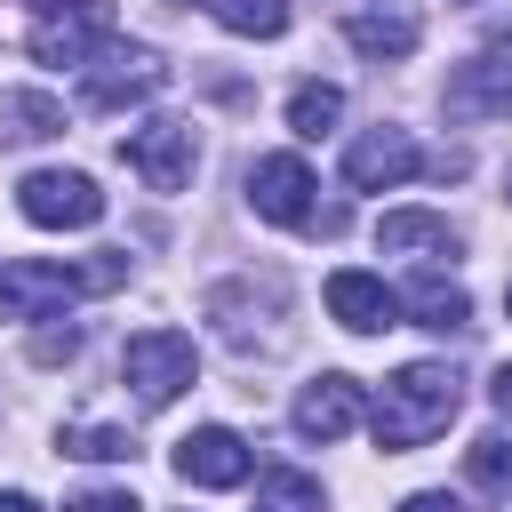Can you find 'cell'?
Returning <instances> with one entry per match:
<instances>
[{"label": "cell", "instance_id": "cell-24", "mask_svg": "<svg viewBox=\"0 0 512 512\" xmlns=\"http://www.w3.org/2000/svg\"><path fill=\"white\" fill-rule=\"evenodd\" d=\"M64 512H144V504H136L128 488H80V496H72Z\"/></svg>", "mask_w": 512, "mask_h": 512}, {"label": "cell", "instance_id": "cell-7", "mask_svg": "<svg viewBox=\"0 0 512 512\" xmlns=\"http://www.w3.org/2000/svg\"><path fill=\"white\" fill-rule=\"evenodd\" d=\"M248 208H256L264 224L312 232V224H320V216H312V168H304L296 152H264V160L248 168Z\"/></svg>", "mask_w": 512, "mask_h": 512}, {"label": "cell", "instance_id": "cell-12", "mask_svg": "<svg viewBox=\"0 0 512 512\" xmlns=\"http://www.w3.org/2000/svg\"><path fill=\"white\" fill-rule=\"evenodd\" d=\"M448 112H456V120H504V112H512V56L488 48V56L456 64V72H448Z\"/></svg>", "mask_w": 512, "mask_h": 512}, {"label": "cell", "instance_id": "cell-8", "mask_svg": "<svg viewBox=\"0 0 512 512\" xmlns=\"http://www.w3.org/2000/svg\"><path fill=\"white\" fill-rule=\"evenodd\" d=\"M104 40H112V0H72V8L32 24V56L40 64H88Z\"/></svg>", "mask_w": 512, "mask_h": 512}, {"label": "cell", "instance_id": "cell-2", "mask_svg": "<svg viewBox=\"0 0 512 512\" xmlns=\"http://www.w3.org/2000/svg\"><path fill=\"white\" fill-rule=\"evenodd\" d=\"M128 280V256H88V264H0V320H40L72 296H112Z\"/></svg>", "mask_w": 512, "mask_h": 512}, {"label": "cell", "instance_id": "cell-25", "mask_svg": "<svg viewBox=\"0 0 512 512\" xmlns=\"http://www.w3.org/2000/svg\"><path fill=\"white\" fill-rule=\"evenodd\" d=\"M400 512H464V504H456V496H448V488H416V496H408V504H400Z\"/></svg>", "mask_w": 512, "mask_h": 512}, {"label": "cell", "instance_id": "cell-20", "mask_svg": "<svg viewBox=\"0 0 512 512\" xmlns=\"http://www.w3.org/2000/svg\"><path fill=\"white\" fill-rule=\"evenodd\" d=\"M256 512H320V488H312L304 472H288V464H272V472L256 480Z\"/></svg>", "mask_w": 512, "mask_h": 512}, {"label": "cell", "instance_id": "cell-29", "mask_svg": "<svg viewBox=\"0 0 512 512\" xmlns=\"http://www.w3.org/2000/svg\"><path fill=\"white\" fill-rule=\"evenodd\" d=\"M32 8H56V0H32Z\"/></svg>", "mask_w": 512, "mask_h": 512}, {"label": "cell", "instance_id": "cell-19", "mask_svg": "<svg viewBox=\"0 0 512 512\" xmlns=\"http://www.w3.org/2000/svg\"><path fill=\"white\" fill-rule=\"evenodd\" d=\"M344 120V88H328V80H304L296 96H288V128L296 136H328Z\"/></svg>", "mask_w": 512, "mask_h": 512}, {"label": "cell", "instance_id": "cell-11", "mask_svg": "<svg viewBox=\"0 0 512 512\" xmlns=\"http://www.w3.org/2000/svg\"><path fill=\"white\" fill-rule=\"evenodd\" d=\"M344 40L360 56H408L424 40V24H416L408 0H344Z\"/></svg>", "mask_w": 512, "mask_h": 512}, {"label": "cell", "instance_id": "cell-28", "mask_svg": "<svg viewBox=\"0 0 512 512\" xmlns=\"http://www.w3.org/2000/svg\"><path fill=\"white\" fill-rule=\"evenodd\" d=\"M504 192H512V168H504Z\"/></svg>", "mask_w": 512, "mask_h": 512}, {"label": "cell", "instance_id": "cell-5", "mask_svg": "<svg viewBox=\"0 0 512 512\" xmlns=\"http://www.w3.org/2000/svg\"><path fill=\"white\" fill-rule=\"evenodd\" d=\"M192 336L184 328H144V336H128V352H120V376L136 384V400L144 408H168L184 384H192Z\"/></svg>", "mask_w": 512, "mask_h": 512}, {"label": "cell", "instance_id": "cell-30", "mask_svg": "<svg viewBox=\"0 0 512 512\" xmlns=\"http://www.w3.org/2000/svg\"><path fill=\"white\" fill-rule=\"evenodd\" d=\"M504 304H512V288H504Z\"/></svg>", "mask_w": 512, "mask_h": 512}, {"label": "cell", "instance_id": "cell-3", "mask_svg": "<svg viewBox=\"0 0 512 512\" xmlns=\"http://www.w3.org/2000/svg\"><path fill=\"white\" fill-rule=\"evenodd\" d=\"M168 80V64H160V48H144V40H104L88 64H80V96L96 104V112H120V104H136V96H152Z\"/></svg>", "mask_w": 512, "mask_h": 512}, {"label": "cell", "instance_id": "cell-21", "mask_svg": "<svg viewBox=\"0 0 512 512\" xmlns=\"http://www.w3.org/2000/svg\"><path fill=\"white\" fill-rule=\"evenodd\" d=\"M64 456L120 464V456H136V440H128V432H112V424H72V432H64Z\"/></svg>", "mask_w": 512, "mask_h": 512}, {"label": "cell", "instance_id": "cell-26", "mask_svg": "<svg viewBox=\"0 0 512 512\" xmlns=\"http://www.w3.org/2000/svg\"><path fill=\"white\" fill-rule=\"evenodd\" d=\"M488 400H496V408H504V416H512V360H504V368H496V384H488Z\"/></svg>", "mask_w": 512, "mask_h": 512}, {"label": "cell", "instance_id": "cell-23", "mask_svg": "<svg viewBox=\"0 0 512 512\" xmlns=\"http://www.w3.org/2000/svg\"><path fill=\"white\" fill-rule=\"evenodd\" d=\"M72 352H80V328H40V336H32V360H40V368H56V360H72Z\"/></svg>", "mask_w": 512, "mask_h": 512}, {"label": "cell", "instance_id": "cell-16", "mask_svg": "<svg viewBox=\"0 0 512 512\" xmlns=\"http://www.w3.org/2000/svg\"><path fill=\"white\" fill-rule=\"evenodd\" d=\"M64 128V104L56 96H40V88H8L0 96V136L8 144H40V136H56Z\"/></svg>", "mask_w": 512, "mask_h": 512}, {"label": "cell", "instance_id": "cell-31", "mask_svg": "<svg viewBox=\"0 0 512 512\" xmlns=\"http://www.w3.org/2000/svg\"><path fill=\"white\" fill-rule=\"evenodd\" d=\"M176 8H192V0H176Z\"/></svg>", "mask_w": 512, "mask_h": 512}, {"label": "cell", "instance_id": "cell-10", "mask_svg": "<svg viewBox=\"0 0 512 512\" xmlns=\"http://www.w3.org/2000/svg\"><path fill=\"white\" fill-rule=\"evenodd\" d=\"M424 168V152L408 144V128H368L352 152H344V184L352 192H384V184H408Z\"/></svg>", "mask_w": 512, "mask_h": 512}, {"label": "cell", "instance_id": "cell-22", "mask_svg": "<svg viewBox=\"0 0 512 512\" xmlns=\"http://www.w3.org/2000/svg\"><path fill=\"white\" fill-rule=\"evenodd\" d=\"M472 480L480 488H512V440H496V432L472 440Z\"/></svg>", "mask_w": 512, "mask_h": 512}, {"label": "cell", "instance_id": "cell-27", "mask_svg": "<svg viewBox=\"0 0 512 512\" xmlns=\"http://www.w3.org/2000/svg\"><path fill=\"white\" fill-rule=\"evenodd\" d=\"M0 512H40V504H32L24 488H8V496H0Z\"/></svg>", "mask_w": 512, "mask_h": 512}, {"label": "cell", "instance_id": "cell-1", "mask_svg": "<svg viewBox=\"0 0 512 512\" xmlns=\"http://www.w3.org/2000/svg\"><path fill=\"white\" fill-rule=\"evenodd\" d=\"M456 408H464V376L440 368V360H408L400 376H384V392L368 408V432H376V448L400 456V448H424L432 432H448Z\"/></svg>", "mask_w": 512, "mask_h": 512}, {"label": "cell", "instance_id": "cell-13", "mask_svg": "<svg viewBox=\"0 0 512 512\" xmlns=\"http://www.w3.org/2000/svg\"><path fill=\"white\" fill-rule=\"evenodd\" d=\"M328 320H344L352 336H376L400 320V296L376 272H328Z\"/></svg>", "mask_w": 512, "mask_h": 512}, {"label": "cell", "instance_id": "cell-14", "mask_svg": "<svg viewBox=\"0 0 512 512\" xmlns=\"http://www.w3.org/2000/svg\"><path fill=\"white\" fill-rule=\"evenodd\" d=\"M352 424H360V384H352V376H336V368H328V376H312V384H304V400H296V432L328 448V440H344Z\"/></svg>", "mask_w": 512, "mask_h": 512}, {"label": "cell", "instance_id": "cell-18", "mask_svg": "<svg viewBox=\"0 0 512 512\" xmlns=\"http://www.w3.org/2000/svg\"><path fill=\"white\" fill-rule=\"evenodd\" d=\"M208 8H216V24L240 32V40H280V32H288V0H208Z\"/></svg>", "mask_w": 512, "mask_h": 512}, {"label": "cell", "instance_id": "cell-15", "mask_svg": "<svg viewBox=\"0 0 512 512\" xmlns=\"http://www.w3.org/2000/svg\"><path fill=\"white\" fill-rule=\"evenodd\" d=\"M376 248L384 256H456V224L448 216H424V208H392L384 224H376Z\"/></svg>", "mask_w": 512, "mask_h": 512}, {"label": "cell", "instance_id": "cell-4", "mask_svg": "<svg viewBox=\"0 0 512 512\" xmlns=\"http://www.w3.org/2000/svg\"><path fill=\"white\" fill-rule=\"evenodd\" d=\"M16 208H24V224H40V232H80V224L104 216V192H96V176H80V168H32V176L16 184Z\"/></svg>", "mask_w": 512, "mask_h": 512}, {"label": "cell", "instance_id": "cell-17", "mask_svg": "<svg viewBox=\"0 0 512 512\" xmlns=\"http://www.w3.org/2000/svg\"><path fill=\"white\" fill-rule=\"evenodd\" d=\"M400 312H416L424 328H464V320H472V296H464L456 280H440V272H416L408 296H400Z\"/></svg>", "mask_w": 512, "mask_h": 512}, {"label": "cell", "instance_id": "cell-6", "mask_svg": "<svg viewBox=\"0 0 512 512\" xmlns=\"http://www.w3.org/2000/svg\"><path fill=\"white\" fill-rule=\"evenodd\" d=\"M120 160L152 184V192H184L192 184V120H144V128H128L120 136Z\"/></svg>", "mask_w": 512, "mask_h": 512}, {"label": "cell", "instance_id": "cell-9", "mask_svg": "<svg viewBox=\"0 0 512 512\" xmlns=\"http://www.w3.org/2000/svg\"><path fill=\"white\" fill-rule=\"evenodd\" d=\"M248 464L256 456H248V440L232 424H200V432L176 440V480H192V488H240Z\"/></svg>", "mask_w": 512, "mask_h": 512}]
</instances>
